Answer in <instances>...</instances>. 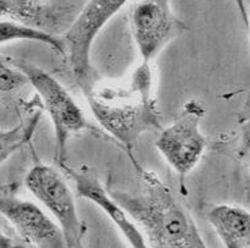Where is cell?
<instances>
[{
  "instance_id": "obj_14",
  "label": "cell",
  "mask_w": 250,
  "mask_h": 248,
  "mask_svg": "<svg viewBox=\"0 0 250 248\" xmlns=\"http://www.w3.org/2000/svg\"><path fill=\"white\" fill-rule=\"evenodd\" d=\"M26 82H28L27 77L18 67L14 66L13 64L10 66L4 65V62L1 64V92H10Z\"/></svg>"
},
{
  "instance_id": "obj_3",
  "label": "cell",
  "mask_w": 250,
  "mask_h": 248,
  "mask_svg": "<svg viewBox=\"0 0 250 248\" xmlns=\"http://www.w3.org/2000/svg\"><path fill=\"white\" fill-rule=\"evenodd\" d=\"M11 64L25 74L28 83L42 100L43 108L54 129L57 141L55 154L58 164L62 167L70 137L88 127L85 114L66 88L47 71L21 60H13Z\"/></svg>"
},
{
  "instance_id": "obj_12",
  "label": "cell",
  "mask_w": 250,
  "mask_h": 248,
  "mask_svg": "<svg viewBox=\"0 0 250 248\" xmlns=\"http://www.w3.org/2000/svg\"><path fill=\"white\" fill-rule=\"evenodd\" d=\"M48 0H0V13L10 20L28 22L33 20Z\"/></svg>"
},
{
  "instance_id": "obj_5",
  "label": "cell",
  "mask_w": 250,
  "mask_h": 248,
  "mask_svg": "<svg viewBox=\"0 0 250 248\" xmlns=\"http://www.w3.org/2000/svg\"><path fill=\"white\" fill-rule=\"evenodd\" d=\"M25 185L59 224L68 247H83L86 226L79 216L73 192L62 174L47 164H37L26 175Z\"/></svg>"
},
{
  "instance_id": "obj_13",
  "label": "cell",
  "mask_w": 250,
  "mask_h": 248,
  "mask_svg": "<svg viewBox=\"0 0 250 248\" xmlns=\"http://www.w3.org/2000/svg\"><path fill=\"white\" fill-rule=\"evenodd\" d=\"M240 156L250 168V92L239 114Z\"/></svg>"
},
{
  "instance_id": "obj_1",
  "label": "cell",
  "mask_w": 250,
  "mask_h": 248,
  "mask_svg": "<svg viewBox=\"0 0 250 248\" xmlns=\"http://www.w3.org/2000/svg\"><path fill=\"white\" fill-rule=\"evenodd\" d=\"M85 95L100 126L124 148L134 168L140 167L134 158L139 139L162 130L152 64L141 61L125 85L90 88Z\"/></svg>"
},
{
  "instance_id": "obj_7",
  "label": "cell",
  "mask_w": 250,
  "mask_h": 248,
  "mask_svg": "<svg viewBox=\"0 0 250 248\" xmlns=\"http://www.w3.org/2000/svg\"><path fill=\"white\" fill-rule=\"evenodd\" d=\"M168 0H141L130 14V30L141 61L153 64L166 45L184 31Z\"/></svg>"
},
{
  "instance_id": "obj_4",
  "label": "cell",
  "mask_w": 250,
  "mask_h": 248,
  "mask_svg": "<svg viewBox=\"0 0 250 248\" xmlns=\"http://www.w3.org/2000/svg\"><path fill=\"white\" fill-rule=\"evenodd\" d=\"M205 115L206 108L201 102L188 100L174 121L161 130L156 139V148L177 172L182 189H185V179L198 167L206 149V138L201 131Z\"/></svg>"
},
{
  "instance_id": "obj_2",
  "label": "cell",
  "mask_w": 250,
  "mask_h": 248,
  "mask_svg": "<svg viewBox=\"0 0 250 248\" xmlns=\"http://www.w3.org/2000/svg\"><path fill=\"white\" fill-rule=\"evenodd\" d=\"M141 181L136 193L110 191L143 231L146 242L158 248H205L206 243L190 213L155 172L136 168Z\"/></svg>"
},
{
  "instance_id": "obj_15",
  "label": "cell",
  "mask_w": 250,
  "mask_h": 248,
  "mask_svg": "<svg viewBox=\"0 0 250 248\" xmlns=\"http://www.w3.org/2000/svg\"><path fill=\"white\" fill-rule=\"evenodd\" d=\"M233 3L237 6L238 14L240 16V20L243 21L247 27H249V16H248V10L247 5H245V0H233Z\"/></svg>"
},
{
  "instance_id": "obj_6",
  "label": "cell",
  "mask_w": 250,
  "mask_h": 248,
  "mask_svg": "<svg viewBox=\"0 0 250 248\" xmlns=\"http://www.w3.org/2000/svg\"><path fill=\"white\" fill-rule=\"evenodd\" d=\"M129 0H88L64 37L71 70L83 93L90 90L91 50L97 36Z\"/></svg>"
},
{
  "instance_id": "obj_8",
  "label": "cell",
  "mask_w": 250,
  "mask_h": 248,
  "mask_svg": "<svg viewBox=\"0 0 250 248\" xmlns=\"http://www.w3.org/2000/svg\"><path fill=\"white\" fill-rule=\"evenodd\" d=\"M0 213L28 245L38 248L68 247L57 220L35 202L14 194H3L0 198Z\"/></svg>"
},
{
  "instance_id": "obj_10",
  "label": "cell",
  "mask_w": 250,
  "mask_h": 248,
  "mask_svg": "<svg viewBox=\"0 0 250 248\" xmlns=\"http://www.w3.org/2000/svg\"><path fill=\"white\" fill-rule=\"evenodd\" d=\"M208 219L225 247H250V210L234 204H217L210 209Z\"/></svg>"
},
{
  "instance_id": "obj_11",
  "label": "cell",
  "mask_w": 250,
  "mask_h": 248,
  "mask_svg": "<svg viewBox=\"0 0 250 248\" xmlns=\"http://www.w3.org/2000/svg\"><path fill=\"white\" fill-rule=\"evenodd\" d=\"M30 40L45 44L60 55H66L64 42L49 33L38 28L31 27L27 23L6 19L0 22V43L8 44L11 42Z\"/></svg>"
},
{
  "instance_id": "obj_9",
  "label": "cell",
  "mask_w": 250,
  "mask_h": 248,
  "mask_svg": "<svg viewBox=\"0 0 250 248\" xmlns=\"http://www.w3.org/2000/svg\"><path fill=\"white\" fill-rule=\"evenodd\" d=\"M60 168L73 180L79 196L92 202L101 210L104 211L105 215L119 229L122 235L131 247L144 248L147 246L145 236L140 228L120 206L119 202L113 197L110 191H108L101 184L96 175L91 174L88 170H73L66 167L65 164H62Z\"/></svg>"
}]
</instances>
